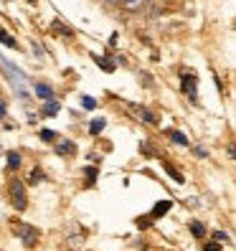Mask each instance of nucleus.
<instances>
[{
  "label": "nucleus",
  "instance_id": "obj_12",
  "mask_svg": "<svg viewBox=\"0 0 236 251\" xmlns=\"http://www.w3.org/2000/svg\"><path fill=\"white\" fill-rule=\"evenodd\" d=\"M33 92H36L43 101H46V99H53V89H51L49 84H43V81H36V84H33Z\"/></svg>",
  "mask_w": 236,
  "mask_h": 251
},
{
  "label": "nucleus",
  "instance_id": "obj_6",
  "mask_svg": "<svg viewBox=\"0 0 236 251\" xmlns=\"http://www.w3.org/2000/svg\"><path fill=\"white\" fill-rule=\"evenodd\" d=\"M53 150H56V155H74L77 152V145H74L71 140H58Z\"/></svg>",
  "mask_w": 236,
  "mask_h": 251
},
{
  "label": "nucleus",
  "instance_id": "obj_2",
  "mask_svg": "<svg viewBox=\"0 0 236 251\" xmlns=\"http://www.w3.org/2000/svg\"><path fill=\"white\" fill-rule=\"evenodd\" d=\"M8 193H10V203H13V208H16V211H26V208H28L26 185H23L18 178H13V180H10V185H8Z\"/></svg>",
  "mask_w": 236,
  "mask_h": 251
},
{
  "label": "nucleus",
  "instance_id": "obj_28",
  "mask_svg": "<svg viewBox=\"0 0 236 251\" xmlns=\"http://www.w3.org/2000/svg\"><path fill=\"white\" fill-rule=\"evenodd\" d=\"M81 244H84V236H71V246L74 249H79Z\"/></svg>",
  "mask_w": 236,
  "mask_h": 251
},
{
  "label": "nucleus",
  "instance_id": "obj_1",
  "mask_svg": "<svg viewBox=\"0 0 236 251\" xmlns=\"http://www.w3.org/2000/svg\"><path fill=\"white\" fill-rule=\"evenodd\" d=\"M0 66H3L5 76H8V81L13 84V89L18 92V97H21L23 101L31 99V94H28V76H26V74H23L16 64H10L8 58H3V56H0Z\"/></svg>",
  "mask_w": 236,
  "mask_h": 251
},
{
  "label": "nucleus",
  "instance_id": "obj_9",
  "mask_svg": "<svg viewBox=\"0 0 236 251\" xmlns=\"http://www.w3.org/2000/svg\"><path fill=\"white\" fill-rule=\"evenodd\" d=\"M0 43H3V46H8V49H13V51H21V43L13 38L3 25H0Z\"/></svg>",
  "mask_w": 236,
  "mask_h": 251
},
{
  "label": "nucleus",
  "instance_id": "obj_26",
  "mask_svg": "<svg viewBox=\"0 0 236 251\" xmlns=\"http://www.w3.org/2000/svg\"><path fill=\"white\" fill-rule=\"evenodd\" d=\"M140 152H145V155H155V150L147 142H140Z\"/></svg>",
  "mask_w": 236,
  "mask_h": 251
},
{
  "label": "nucleus",
  "instance_id": "obj_20",
  "mask_svg": "<svg viewBox=\"0 0 236 251\" xmlns=\"http://www.w3.org/2000/svg\"><path fill=\"white\" fill-rule=\"evenodd\" d=\"M38 137H41L43 142H56V140H58V135H56L53 129H41V132H38Z\"/></svg>",
  "mask_w": 236,
  "mask_h": 251
},
{
  "label": "nucleus",
  "instance_id": "obj_5",
  "mask_svg": "<svg viewBox=\"0 0 236 251\" xmlns=\"http://www.w3.org/2000/svg\"><path fill=\"white\" fill-rule=\"evenodd\" d=\"M130 109L137 112V117H140L145 125H157V117H155L150 109H145V107H140V104H130Z\"/></svg>",
  "mask_w": 236,
  "mask_h": 251
},
{
  "label": "nucleus",
  "instance_id": "obj_11",
  "mask_svg": "<svg viewBox=\"0 0 236 251\" xmlns=\"http://www.w3.org/2000/svg\"><path fill=\"white\" fill-rule=\"evenodd\" d=\"M170 208H173V201H157V203H155V208L150 211V218H160V216H165Z\"/></svg>",
  "mask_w": 236,
  "mask_h": 251
},
{
  "label": "nucleus",
  "instance_id": "obj_18",
  "mask_svg": "<svg viewBox=\"0 0 236 251\" xmlns=\"http://www.w3.org/2000/svg\"><path fill=\"white\" fill-rule=\"evenodd\" d=\"M43 180H46V175H43L41 168H33L31 175H28V183H31V185H38V183H43Z\"/></svg>",
  "mask_w": 236,
  "mask_h": 251
},
{
  "label": "nucleus",
  "instance_id": "obj_15",
  "mask_svg": "<svg viewBox=\"0 0 236 251\" xmlns=\"http://www.w3.org/2000/svg\"><path fill=\"white\" fill-rule=\"evenodd\" d=\"M163 170H165V173L170 175V178H173L175 183H185V178H183V173H178V170H175V168L170 165V162H165V160H163Z\"/></svg>",
  "mask_w": 236,
  "mask_h": 251
},
{
  "label": "nucleus",
  "instance_id": "obj_7",
  "mask_svg": "<svg viewBox=\"0 0 236 251\" xmlns=\"http://www.w3.org/2000/svg\"><path fill=\"white\" fill-rule=\"evenodd\" d=\"M94 64H97L102 71H107V74H112V71L117 69V61H112V56H94Z\"/></svg>",
  "mask_w": 236,
  "mask_h": 251
},
{
  "label": "nucleus",
  "instance_id": "obj_13",
  "mask_svg": "<svg viewBox=\"0 0 236 251\" xmlns=\"http://www.w3.org/2000/svg\"><path fill=\"white\" fill-rule=\"evenodd\" d=\"M107 127V120H105V117H97V120H92L89 122V132H92V135L97 137V135H102V129H105Z\"/></svg>",
  "mask_w": 236,
  "mask_h": 251
},
{
  "label": "nucleus",
  "instance_id": "obj_4",
  "mask_svg": "<svg viewBox=\"0 0 236 251\" xmlns=\"http://www.w3.org/2000/svg\"><path fill=\"white\" fill-rule=\"evenodd\" d=\"M181 89L193 104H198V79H196V74L181 71Z\"/></svg>",
  "mask_w": 236,
  "mask_h": 251
},
{
  "label": "nucleus",
  "instance_id": "obj_17",
  "mask_svg": "<svg viewBox=\"0 0 236 251\" xmlns=\"http://www.w3.org/2000/svg\"><path fill=\"white\" fill-rule=\"evenodd\" d=\"M51 28H53L56 33H64L66 38H74V31H71V28H69L66 23H61V21H53V23H51Z\"/></svg>",
  "mask_w": 236,
  "mask_h": 251
},
{
  "label": "nucleus",
  "instance_id": "obj_19",
  "mask_svg": "<svg viewBox=\"0 0 236 251\" xmlns=\"http://www.w3.org/2000/svg\"><path fill=\"white\" fill-rule=\"evenodd\" d=\"M190 233H193L196 239H203V236H206V226L201 224V221H190Z\"/></svg>",
  "mask_w": 236,
  "mask_h": 251
},
{
  "label": "nucleus",
  "instance_id": "obj_24",
  "mask_svg": "<svg viewBox=\"0 0 236 251\" xmlns=\"http://www.w3.org/2000/svg\"><path fill=\"white\" fill-rule=\"evenodd\" d=\"M150 224H153V218H150V216H140V218H137V228H147Z\"/></svg>",
  "mask_w": 236,
  "mask_h": 251
},
{
  "label": "nucleus",
  "instance_id": "obj_23",
  "mask_svg": "<svg viewBox=\"0 0 236 251\" xmlns=\"http://www.w3.org/2000/svg\"><path fill=\"white\" fill-rule=\"evenodd\" d=\"M213 241L226 244V241H229V233H226V231H213Z\"/></svg>",
  "mask_w": 236,
  "mask_h": 251
},
{
  "label": "nucleus",
  "instance_id": "obj_30",
  "mask_svg": "<svg viewBox=\"0 0 236 251\" xmlns=\"http://www.w3.org/2000/svg\"><path fill=\"white\" fill-rule=\"evenodd\" d=\"M5 114H8V107H5V101L0 99V120H5Z\"/></svg>",
  "mask_w": 236,
  "mask_h": 251
},
{
  "label": "nucleus",
  "instance_id": "obj_29",
  "mask_svg": "<svg viewBox=\"0 0 236 251\" xmlns=\"http://www.w3.org/2000/svg\"><path fill=\"white\" fill-rule=\"evenodd\" d=\"M193 152H196L198 157H203V160L209 157V150H206V147H193Z\"/></svg>",
  "mask_w": 236,
  "mask_h": 251
},
{
  "label": "nucleus",
  "instance_id": "obj_14",
  "mask_svg": "<svg viewBox=\"0 0 236 251\" xmlns=\"http://www.w3.org/2000/svg\"><path fill=\"white\" fill-rule=\"evenodd\" d=\"M21 162H23L21 152H8V170H10V173H16V170L21 168Z\"/></svg>",
  "mask_w": 236,
  "mask_h": 251
},
{
  "label": "nucleus",
  "instance_id": "obj_10",
  "mask_svg": "<svg viewBox=\"0 0 236 251\" xmlns=\"http://www.w3.org/2000/svg\"><path fill=\"white\" fill-rule=\"evenodd\" d=\"M165 137H170L175 145H190V140H188V135H185V132H181V129H165Z\"/></svg>",
  "mask_w": 236,
  "mask_h": 251
},
{
  "label": "nucleus",
  "instance_id": "obj_22",
  "mask_svg": "<svg viewBox=\"0 0 236 251\" xmlns=\"http://www.w3.org/2000/svg\"><path fill=\"white\" fill-rule=\"evenodd\" d=\"M31 49H33V56L38 58V61H41V58H43V56H46V51H43V49L38 46V41H31Z\"/></svg>",
  "mask_w": 236,
  "mask_h": 251
},
{
  "label": "nucleus",
  "instance_id": "obj_8",
  "mask_svg": "<svg viewBox=\"0 0 236 251\" xmlns=\"http://www.w3.org/2000/svg\"><path fill=\"white\" fill-rule=\"evenodd\" d=\"M61 112V104H58V99H46V104L41 107V114L43 117H56Z\"/></svg>",
  "mask_w": 236,
  "mask_h": 251
},
{
  "label": "nucleus",
  "instance_id": "obj_27",
  "mask_svg": "<svg viewBox=\"0 0 236 251\" xmlns=\"http://www.w3.org/2000/svg\"><path fill=\"white\" fill-rule=\"evenodd\" d=\"M203 251H221V244L218 241H211V244H206Z\"/></svg>",
  "mask_w": 236,
  "mask_h": 251
},
{
  "label": "nucleus",
  "instance_id": "obj_32",
  "mask_svg": "<svg viewBox=\"0 0 236 251\" xmlns=\"http://www.w3.org/2000/svg\"><path fill=\"white\" fill-rule=\"evenodd\" d=\"M117 38H120V33H112L109 36V46H117Z\"/></svg>",
  "mask_w": 236,
  "mask_h": 251
},
{
  "label": "nucleus",
  "instance_id": "obj_16",
  "mask_svg": "<svg viewBox=\"0 0 236 251\" xmlns=\"http://www.w3.org/2000/svg\"><path fill=\"white\" fill-rule=\"evenodd\" d=\"M120 3H122V8H125V10H130V13H137V10H142L145 0H120Z\"/></svg>",
  "mask_w": 236,
  "mask_h": 251
},
{
  "label": "nucleus",
  "instance_id": "obj_21",
  "mask_svg": "<svg viewBox=\"0 0 236 251\" xmlns=\"http://www.w3.org/2000/svg\"><path fill=\"white\" fill-rule=\"evenodd\" d=\"M81 107H84V109H89V112L97 109V99L89 97V94H84V97H81Z\"/></svg>",
  "mask_w": 236,
  "mask_h": 251
},
{
  "label": "nucleus",
  "instance_id": "obj_3",
  "mask_svg": "<svg viewBox=\"0 0 236 251\" xmlns=\"http://www.w3.org/2000/svg\"><path fill=\"white\" fill-rule=\"evenodd\" d=\"M13 231H16V236H21V241L26 246H36L38 239H41V231L36 226H28V224H18V221H13Z\"/></svg>",
  "mask_w": 236,
  "mask_h": 251
},
{
  "label": "nucleus",
  "instance_id": "obj_31",
  "mask_svg": "<svg viewBox=\"0 0 236 251\" xmlns=\"http://www.w3.org/2000/svg\"><path fill=\"white\" fill-rule=\"evenodd\" d=\"M140 79H142L147 86H153V76H150V74H140Z\"/></svg>",
  "mask_w": 236,
  "mask_h": 251
},
{
  "label": "nucleus",
  "instance_id": "obj_25",
  "mask_svg": "<svg viewBox=\"0 0 236 251\" xmlns=\"http://www.w3.org/2000/svg\"><path fill=\"white\" fill-rule=\"evenodd\" d=\"M84 175H86V178H89V183H94L99 173H97V168H84Z\"/></svg>",
  "mask_w": 236,
  "mask_h": 251
}]
</instances>
